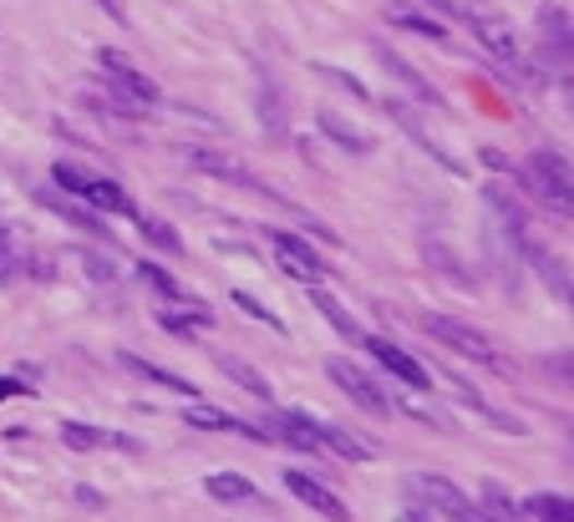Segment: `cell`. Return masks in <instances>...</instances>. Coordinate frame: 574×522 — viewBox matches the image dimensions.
I'll return each mask as SVG.
<instances>
[{
  "label": "cell",
  "instance_id": "6da1fadb",
  "mask_svg": "<svg viewBox=\"0 0 574 522\" xmlns=\"http://www.w3.org/2000/svg\"><path fill=\"white\" fill-rule=\"evenodd\" d=\"M468 21H473V36L483 41V51L499 61V66L514 76V82H524V87H545V72H539V66L524 57V46L514 41V31L503 26V21H493V15H468Z\"/></svg>",
  "mask_w": 574,
  "mask_h": 522
},
{
  "label": "cell",
  "instance_id": "7a4b0ae2",
  "mask_svg": "<svg viewBox=\"0 0 574 522\" xmlns=\"http://www.w3.org/2000/svg\"><path fill=\"white\" fill-rule=\"evenodd\" d=\"M524 189L539 198V204H549L560 218H570V189H574V178H570V162L560 158V153H549V147H539V153H529V162H524Z\"/></svg>",
  "mask_w": 574,
  "mask_h": 522
},
{
  "label": "cell",
  "instance_id": "3957f363",
  "mask_svg": "<svg viewBox=\"0 0 574 522\" xmlns=\"http://www.w3.org/2000/svg\"><path fill=\"white\" fill-rule=\"evenodd\" d=\"M51 183L67 189L72 198H82L87 208H103V214H133V198L122 193V183L87 173V168H76V162H57V168H51Z\"/></svg>",
  "mask_w": 574,
  "mask_h": 522
},
{
  "label": "cell",
  "instance_id": "277c9868",
  "mask_svg": "<svg viewBox=\"0 0 574 522\" xmlns=\"http://www.w3.org/2000/svg\"><path fill=\"white\" fill-rule=\"evenodd\" d=\"M412 493L428 502L438 518H447V522H483V512H478V502H473L457 482H447V477H438V472H412Z\"/></svg>",
  "mask_w": 574,
  "mask_h": 522
},
{
  "label": "cell",
  "instance_id": "5b68a950",
  "mask_svg": "<svg viewBox=\"0 0 574 522\" xmlns=\"http://www.w3.org/2000/svg\"><path fill=\"white\" fill-rule=\"evenodd\" d=\"M97 66H103V76L118 87V97H128V102H137L147 112V107L158 102L163 92H158V82L147 72H137V61L133 57H122V51H112V46H103V57H97Z\"/></svg>",
  "mask_w": 574,
  "mask_h": 522
},
{
  "label": "cell",
  "instance_id": "8992f818",
  "mask_svg": "<svg viewBox=\"0 0 574 522\" xmlns=\"http://www.w3.org/2000/svg\"><path fill=\"white\" fill-rule=\"evenodd\" d=\"M422 325H428V335H438L447 350H457V355H468V361H483V365H499V350H493V340H488L483 330H473L468 319L428 315Z\"/></svg>",
  "mask_w": 574,
  "mask_h": 522
},
{
  "label": "cell",
  "instance_id": "52a82bcc",
  "mask_svg": "<svg viewBox=\"0 0 574 522\" xmlns=\"http://www.w3.org/2000/svg\"><path fill=\"white\" fill-rule=\"evenodd\" d=\"M183 158H189V168H199V173H208V178H219V183H235V189H244V193H270L260 178L244 168V162L235 158V153H224V147H199V143H189L183 147Z\"/></svg>",
  "mask_w": 574,
  "mask_h": 522
},
{
  "label": "cell",
  "instance_id": "ba28073f",
  "mask_svg": "<svg viewBox=\"0 0 574 522\" xmlns=\"http://www.w3.org/2000/svg\"><path fill=\"white\" fill-rule=\"evenodd\" d=\"M270 244H275V254H280V269L295 279V284H306V290H310V284H325V279H331L325 259L306 244V239H295V233L275 229V233H270Z\"/></svg>",
  "mask_w": 574,
  "mask_h": 522
},
{
  "label": "cell",
  "instance_id": "9c48e42d",
  "mask_svg": "<svg viewBox=\"0 0 574 522\" xmlns=\"http://www.w3.org/2000/svg\"><path fill=\"white\" fill-rule=\"evenodd\" d=\"M539 66L570 72V11L564 5H545L539 11Z\"/></svg>",
  "mask_w": 574,
  "mask_h": 522
},
{
  "label": "cell",
  "instance_id": "30bf717a",
  "mask_svg": "<svg viewBox=\"0 0 574 522\" xmlns=\"http://www.w3.org/2000/svg\"><path fill=\"white\" fill-rule=\"evenodd\" d=\"M325 371H331V380H336L340 391L351 396V401H356L361 411H367V416H392V406H386V391L367 376V371H356L351 361H331Z\"/></svg>",
  "mask_w": 574,
  "mask_h": 522
},
{
  "label": "cell",
  "instance_id": "8fae6325",
  "mask_svg": "<svg viewBox=\"0 0 574 522\" xmlns=\"http://www.w3.org/2000/svg\"><path fill=\"white\" fill-rule=\"evenodd\" d=\"M285 487H290V493L300 497L310 512H321L325 522H351V508H346V502H340V497L331 493L321 477H310V472H300V466H290V472H285Z\"/></svg>",
  "mask_w": 574,
  "mask_h": 522
},
{
  "label": "cell",
  "instance_id": "7c38bea8",
  "mask_svg": "<svg viewBox=\"0 0 574 522\" xmlns=\"http://www.w3.org/2000/svg\"><path fill=\"white\" fill-rule=\"evenodd\" d=\"M367 350L382 361V371H392V376L402 380V386H412V391H432V371H428V365H417L402 345H392V340H382V335H371Z\"/></svg>",
  "mask_w": 574,
  "mask_h": 522
},
{
  "label": "cell",
  "instance_id": "4fadbf2b",
  "mask_svg": "<svg viewBox=\"0 0 574 522\" xmlns=\"http://www.w3.org/2000/svg\"><path fill=\"white\" fill-rule=\"evenodd\" d=\"M376 61H382V66H386V76H392V82H402V87L412 92V97H417L422 107H428V112H438V107H442V92L432 87L428 76L417 72V66H412L407 57H397V51H386V46H376Z\"/></svg>",
  "mask_w": 574,
  "mask_h": 522
},
{
  "label": "cell",
  "instance_id": "5bb4252c",
  "mask_svg": "<svg viewBox=\"0 0 574 522\" xmlns=\"http://www.w3.org/2000/svg\"><path fill=\"white\" fill-rule=\"evenodd\" d=\"M386 406L402 411V416L422 421V426H432V432H453V416L432 401L428 391H412V386H402V391H386Z\"/></svg>",
  "mask_w": 574,
  "mask_h": 522
},
{
  "label": "cell",
  "instance_id": "9a60e30c",
  "mask_svg": "<svg viewBox=\"0 0 574 522\" xmlns=\"http://www.w3.org/2000/svg\"><path fill=\"white\" fill-rule=\"evenodd\" d=\"M260 132L270 137V147L290 143V112H285V92H280V82H270V76H260Z\"/></svg>",
  "mask_w": 574,
  "mask_h": 522
},
{
  "label": "cell",
  "instance_id": "2e32d148",
  "mask_svg": "<svg viewBox=\"0 0 574 522\" xmlns=\"http://www.w3.org/2000/svg\"><path fill=\"white\" fill-rule=\"evenodd\" d=\"M310 432H315V441H321V447H331L336 457H346V462H376V457H382V447H376V441H361L356 432H340V426H331V421H310Z\"/></svg>",
  "mask_w": 574,
  "mask_h": 522
},
{
  "label": "cell",
  "instance_id": "e0dca14e",
  "mask_svg": "<svg viewBox=\"0 0 574 522\" xmlns=\"http://www.w3.org/2000/svg\"><path fill=\"white\" fill-rule=\"evenodd\" d=\"M315 128L331 137L336 147H346V153H356V158H367V153H376V137H371L367 128H356V122H346L340 112H331V107H321L315 112Z\"/></svg>",
  "mask_w": 574,
  "mask_h": 522
},
{
  "label": "cell",
  "instance_id": "ac0fdd59",
  "mask_svg": "<svg viewBox=\"0 0 574 522\" xmlns=\"http://www.w3.org/2000/svg\"><path fill=\"white\" fill-rule=\"evenodd\" d=\"M61 447H72V451H103V447L137 451V441L133 436H122V432H97V426H87V421H61Z\"/></svg>",
  "mask_w": 574,
  "mask_h": 522
},
{
  "label": "cell",
  "instance_id": "d6986e66",
  "mask_svg": "<svg viewBox=\"0 0 574 522\" xmlns=\"http://www.w3.org/2000/svg\"><path fill=\"white\" fill-rule=\"evenodd\" d=\"M183 421H189L193 432H239V436H254V441H270V432H260V426L229 416V411H219V406H204V401L183 406Z\"/></svg>",
  "mask_w": 574,
  "mask_h": 522
},
{
  "label": "cell",
  "instance_id": "ffe728a7",
  "mask_svg": "<svg viewBox=\"0 0 574 522\" xmlns=\"http://www.w3.org/2000/svg\"><path fill=\"white\" fill-rule=\"evenodd\" d=\"M478 512H483V522H524V518H529V512H524L514 497H509V487H503V482H493V477L478 487Z\"/></svg>",
  "mask_w": 574,
  "mask_h": 522
},
{
  "label": "cell",
  "instance_id": "44dd1931",
  "mask_svg": "<svg viewBox=\"0 0 574 522\" xmlns=\"http://www.w3.org/2000/svg\"><path fill=\"white\" fill-rule=\"evenodd\" d=\"M270 441H285V447H295V451H310V457H321V441H315V432H310L306 411H290V416L270 421Z\"/></svg>",
  "mask_w": 574,
  "mask_h": 522
},
{
  "label": "cell",
  "instance_id": "7402d4cb",
  "mask_svg": "<svg viewBox=\"0 0 574 522\" xmlns=\"http://www.w3.org/2000/svg\"><path fill=\"white\" fill-rule=\"evenodd\" d=\"M133 376H143V380H153V386H163V391H174V396H199V386L193 380H183V376H174V371H163V365H153V361H143V355H133V350H122L118 355Z\"/></svg>",
  "mask_w": 574,
  "mask_h": 522
},
{
  "label": "cell",
  "instance_id": "603a6c76",
  "mask_svg": "<svg viewBox=\"0 0 574 522\" xmlns=\"http://www.w3.org/2000/svg\"><path fill=\"white\" fill-rule=\"evenodd\" d=\"M219 371L229 380H235L239 391H250L254 401H275V386H270L265 376H260V371H254L250 361H239V355H219Z\"/></svg>",
  "mask_w": 574,
  "mask_h": 522
},
{
  "label": "cell",
  "instance_id": "cb8c5ba5",
  "mask_svg": "<svg viewBox=\"0 0 574 522\" xmlns=\"http://www.w3.org/2000/svg\"><path fill=\"white\" fill-rule=\"evenodd\" d=\"M204 493L214 497V502H260L254 482H244L239 472H208V477H204Z\"/></svg>",
  "mask_w": 574,
  "mask_h": 522
},
{
  "label": "cell",
  "instance_id": "d4e9b609",
  "mask_svg": "<svg viewBox=\"0 0 574 522\" xmlns=\"http://www.w3.org/2000/svg\"><path fill=\"white\" fill-rule=\"evenodd\" d=\"M524 254H529V264L539 269V275H545V284H549V290L560 294V305H570V275H564V264H560V259H549V254H545L539 244H529Z\"/></svg>",
  "mask_w": 574,
  "mask_h": 522
},
{
  "label": "cell",
  "instance_id": "484cf974",
  "mask_svg": "<svg viewBox=\"0 0 574 522\" xmlns=\"http://www.w3.org/2000/svg\"><path fill=\"white\" fill-rule=\"evenodd\" d=\"M21 269H26V244L15 239L11 223H0V284H11Z\"/></svg>",
  "mask_w": 574,
  "mask_h": 522
},
{
  "label": "cell",
  "instance_id": "4316f807",
  "mask_svg": "<svg viewBox=\"0 0 574 522\" xmlns=\"http://www.w3.org/2000/svg\"><path fill=\"white\" fill-rule=\"evenodd\" d=\"M392 21H397V26H407L412 31V36H428V41H447V26H438V21H428V15L422 11H412V5H392Z\"/></svg>",
  "mask_w": 574,
  "mask_h": 522
},
{
  "label": "cell",
  "instance_id": "83f0119b",
  "mask_svg": "<svg viewBox=\"0 0 574 522\" xmlns=\"http://www.w3.org/2000/svg\"><path fill=\"white\" fill-rule=\"evenodd\" d=\"M41 198H46V208H57V214L67 218L72 229H82V233H97V239H107V244H112V233H107L103 223H97V218L87 214V208H72V204H67V198H51V193H41Z\"/></svg>",
  "mask_w": 574,
  "mask_h": 522
},
{
  "label": "cell",
  "instance_id": "f1b7e54d",
  "mask_svg": "<svg viewBox=\"0 0 574 522\" xmlns=\"http://www.w3.org/2000/svg\"><path fill=\"white\" fill-rule=\"evenodd\" d=\"M310 305L321 309V315H325V319H331V325H336V330H340V335H346V340H356V319H351V315H346V309H340V305H336V300H331V294H325V290H321V284H310Z\"/></svg>",
  "mask_w": 574,
  "mask_h": 522
},
{
  "label": "cell",
  "instance_id": "f546056e",
  "mask_svg": "<svg viewBox=\"0 0 574 522\" xmlns=\"http://www.w3.org/2000/svg\"><path fill=\"white\" fill-rule=\"evenodd\" d=\"M193 325H214V309H204V305H189V315H178V309H163V330L189 335Z\"/></svg>",
  "mask_w": 574,
  "mask_h": 522
},
{
  "label": "cell",
  "instance_id": "4dcf8cb0",
  "mask_svg": "<svg viewBox=\"0 0 574 522\" xmlns=\"http://www.w3.org/2000/svg\"><path fill=\"white\" fill-rule=\"evenodd\" d=\"M137 229H143V239H147V244H158L163 254H178V248H183V239H178L163 218H137Z\"/></svg>",
  "mask_w": 574,
  "mask_h": 522
},
{
  "label": "cell",
  "instance_id": "1f68e13d",
  "mask_svg": "<svg viewBox=\"0 0 574 522\" xmlns=\"http://www.w3.org/2000/svg\"><path fill=\"white\" fill-rule=\"evenodd\" d=\"M529 512H534L539 522H574V518H570V497H554V493H539V497L529 502Z\"/></svg>",
  "mask_w": 574,
  "mask_h": 522
},
{
  "label": "cell",
  "instance_id": "d6a6232c",
  "mask_svg": "<svg viewBox=\"0 0 574 522\" xmlns=\"http://www.w3.org/2000/svg\"><path fill=\"white\" fill-rule=\"evenodd\" d=\"M428 259H438L442 264V275L453 279V284H463V290H473V275H463V264L447 254V248H438V244H428Z\"/></svg>",
  "mask_w": 574,
  "mask_h": 522
},
{
  "label": "cell",
  "instance_id": "836d02e7",
  "mask_svg": "<svg viewBox=\"0 0 574 522\" xmlns=\"http://www.w3.org/2000/svg\"><path fill=\"white\" fill-rule=\"evenodd\" d=\"M235 305H239V309H244V315H250V319H260V325H270V330H285L280 319L270 315V309H265V305H260V300H254V294H250V290H235Z\"/></svg>",
  "mask_w": 574,
  "mask_h": 522
},
{
  "label": "cell",
  "instance_id": "e575fe53",
  "mask_svg": "<svg viewBox=\"0 0 574 522\" xmlns=\"http://www.w3.org/2000/svg\"><path fill=\"white\" fill-rule=\"evenodd\" d=\"M143 279L153 284L158 294H168V300H183V290H178V279L168 275V269H158V264H143Z\"/></svg>",
  "mask_w": 574,
  "mask_h": 522
},
{
  "label": "cell",
  "instance_id": "d590c367",
  "mask_svg": "<svg viewBox=\"0 0 574 522\" xmlns=\"http://www.w3.org/2000/svg\"><path fill=\"white\" fill-rule=\"evenodd\" d=\"M315 72H321V76H331V82H336V87H346V92H351V97H361V102H367V97H371V92L361 87V82H356V76L336 72V66H325V61H315Z\"/></svg>",
  "mask_w": 574,
  "mask_h": 522
},
{
  "label": "cell",
  "instance_id": "8d00e7d4",
  "mask_svg": "<svg viewBox=\"0 0 574 522\" xmlns=\"http://www.w3.org/2000/svg\"><path fill=\"white\" fill-rule=\"evenodd\" d=\"M82 269H87V275L97 279V284H112V279H118L112 269H107V259H103V254H82Z\"/></svg>",
  "mask_w": 574,
  "mask_h": 522
},
{
  "label": "cell",
  "instance_id": "74e56055",
  "mask_svg": "<svg viewBox=\"0 0 574 522\" xmlns=\"http://www.w3.org/2000/svg\"><path fill=\"white\" fill-rule=\"evenodd\" d=\"M397 522H442V518H438L432 508H417V502H412V508H402V512H397Z\"/></svg>",
  "mask_w": 574,
  "mask_h": 522
},
{
  "label": "cell",
  "instance_id": "f35d334b",
  "mask_svg": "<svg viewBox=\"0 0 574 522\" xmlns=\"http://www.w3.org/2000/svg\"><path fill=\"white\" fill-rule=\"evenodd\" d=\"M26 391V380H11V376H0V401H11V396ZM31 396V391H26Z\"/></svg>",
  "mask_w": 574,
  "mask_h": 522
},
{
  "label": "cell",
  "instance_id": "ab89813d",
  "mask_svg": "<svg viewBox=\"0 0 574 522\" xmlns=\"http://www.w3.org/2000/svg\"><path fill=\"white\" fill-rule=\"evenodd\" d=\"M483 162H488V168H509V158H503L499 147H483Z\"/></svg>",
  "mask_w": 574,
  "mask_h": 522
},
{
  "label": "cell",
  "instance_id": "60d3db41",
  "mask_svg": "<svg viewBox=\"0 0 574 522\" xmlns=\"http://www.w3.org/2000/svg\"><path fill=\"white\" fill-rule=\"evenodd\" d=\"M76 502H82V508H107L103 497H97V493H87V487H82V493H76Z\"/></svg>",
  "mask_w": 574,
  "mask_h": 522
},
{
  "label": "cell",
  "instance_id": "b9f144b4",
  "mask_svg": "<svg viewBox=\"0 0 574 522\" xmlns=\"http://www.w3.org/2000/svg\"><path fill=\"white\" fill-rule=\"evenodd\" d=\"M107 15H118V21H128V11H122V0H97Z\"/></svg>",
  "mask_w": 574,
  "mask_h": 522
}]
</instances>
